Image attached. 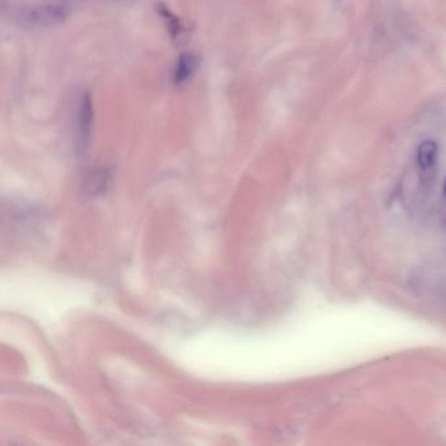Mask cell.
<instances>
[{
	"mask_svg": "<svg viewBox=\"0 0 446 446\" xmlns=\"http://www.w3.org/2000/svg\"><path fill=\"white\" fill-rule=\"evenodd\" d=\"M18 18L33 27H50L66 18V9L61 6H32L20 9Z\"/></svg>",
	"mask_w": 446,
	"mask_h": 446,
	"instance_id": "obj_1",
	"label": "cell"
},
{
	"mask_svg": "<svg viewBox=\"0 0 446 446\" xmlns=\"http://www.w3.org/2000/svg\"><path fill=\"white\" fill-rule=\"evenodd\" d=\"M92 122H93L92 100L88 93H83V96L80 98L79 109H78V134H79L80 141L83 144H86L90 136Z\"/></svg>",
	"mask_w": 446,
	"mask_h": 446,
	"instance_id": "obj_2",
	"label": "cell"
},
{
	"mask_svg": "<svg viewBox=\"0 0 446 446\" xmlns=\"http://www.w3.org/2000/svg\"><path fill=\"white\" fill-rule=\"evenodd\" d=\"M438 146L433 140H424L416 151V164L423 173H428L436 165Z\"/></svg>",
	"mask_w": 446,
	"mask_h": 446,
	"instance_id": "obj_3",
	"label": "cell"
},
{
	"mask_svg": "<svg viewBox=\"0 0 446 446\" xmlns=\"http://www.w3.org/2000/svg\"><path fill=\"white\" fill-rule=\"evenodd\" d=\"M198 69V58L193 54H184L175 66V83L177 86L184 84V81L193 76L194 72Z\"/></svg>",
	"mask_w": 446,
	"mask_h": 446,
	"instance_id": "obj_4",
	"label": "cell"
}]
</instances>
